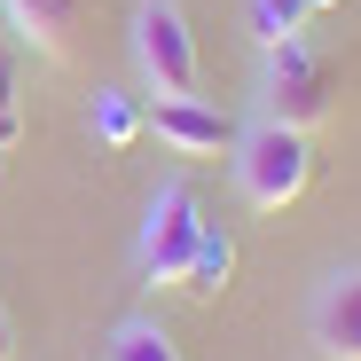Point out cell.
<instances>
[{"instance_id":"1","label":"cell","mask_w":361,"mask_h":361,"mask_svg":"<svg viewBox=\"0 0 361 361\" xmlns=\"http://www.w3.org/2000/svg\"><path fill=\"white\" fill-rule=\"evenodd\" d=\"M307 180H314V142L298 134V126H252V134H235V189H244L252 212H283L307 197Z\"/></svg>"},{"instance_id":"2","label":"cell","mask_w":361,"mask_h":361,"mask_svg":"<svg viewBox=\"0 0 361 361\" xmlns=\"http://www.w3.org/2000/svg\"><path fill=\"white\" fill-rule=\"evenodd\" d=\"M134 71L157 102H189L197 94V32L180 16V0H142L134 8Z\"/></svg>"},{"instance_id":"13","label":"cell","mask_w":361,"mask_h":361,"mask_svg":"<svg viewBox=\"0 0 361 361\" xmlns=\"http://www.w3.org/2000/svg\"><path fill=\"white\" fill-rule=\"evenodd\" d=\"M0 361H16V314L0 307Z\"/></svg>"},{"instance_id":"3","label":"cell","mask_w":361,"mask_h":361,"mask_svg":"<svg viewBox=\"0 0 361 361\" xmlns=\"http://www.w3.org/2000/svg\"><path fill=\"white\" fill-rule=\"evenodd\" d=\"M330 102H338V63L314 55L307 39H275L267 47V118L314 134L322 118H330Z\"/></svg>"},{"instance_id":"6","label":"cell","mask_w":361,"mask_h":361,"mask_svg":"<svg viewBox=\"0 0 361 361\" xmlns=\"http://www.w3.org/2000/svg\"><path fill=\"white\" fill-rule=\"evenodd\" d=\"M149 126H157V142H173L180 157H228V149H235L228 110H212L204 94H189V102H157Z\"/></svg>"},{"instance_id":"4","label":"cell","mask_w":361,"mask_h":361,"mask_svg":"<svg viewBox=\"0 0 361 361\" xmlns=\"http://www.w3.org/2000/svg\"><path fill=\"white\" fill-rule=\"evenodd\" d=\"M197 235H204V204H197V189L189 180H165V189L149 197V212H142V275L149 283H165V290H180V275H189V259H197Z\"/></svg>"},{"instance_id":"5","label":"cell","mask_w":361,"mask_h":361,"mask_svg":"<svg viewBox=\"0 0 361 361\" xmlns=\"http://www.w3.org/2000/svg\"><path fill=\"white\" fill-rule=\"evenodd\" d=\"M314 345L322 361H361V267H338L322 290H314Z\"/></svg>"},{"instance_id":"10","label":"cell","mask_w":361,"mask_h":361,"mask_svg":"<svg viewBox=\"0 0 361 361\" xmlns=\"http://www.w3.org/2000/svg\"><path fill=\"white\" fill-rule=\"evenodd\" d=\"M110 361H180V345H173L157 322H118V338H110Z\"/></svg>"},{"instance_id":"14","label":"cell","mask_w":361,"mask_h":361,"mask_svg":"<svg viewBox=\"0 0 361 361\" xmlns=\"http://www.w3.org/2000/svg\"><path fill=\"white\" fill-rule=\"evenodd\" d=\"M0 157H8V149H0Z\"/></svg>"},{"instance_id":"7","label":"cell","mask_w":361,"mask_h":361,"mask_svg":"<svg viewBox=\"0 0 361 361\" xmlns=\"http://www.w3.org/2000/svg\"><path fill=\"white\" fill-rule=\"evenodd\" d=\"M16 24V39L32 55H47V63H71V47H79V24H87V0H0Z\"/></svg>"},{"instance_id":"9","label":"cell","mask_w":361,"mask_h":361,"mask_svg":"<svg viewBox=\"0 0 361 361\" xmlns=\"http://www.w3.org/2000/svg\"><path fill=\"white\" fill-rule=\"evenodd\" d=\"M322 8H338V0H252V24H259V39L275 47V39H298Z\"/></svg>"},{"instance_id":"8","label":"cell","mask_w":361,"mask_h":361,"mask_svg":"<svg viewBox=\"0 0 361 361\" xmlns=\"http://www.w3.org/2000/svg\"><path fill=\"white\" fill-rule=\"evenodd\" d=\"M228 275H235V235L204 220V235H197V259H189V275H180V290H189V298H212Z\"/></svg>"},{"instance_id":"12","label":"cell","mask_w":361,"mask_h":361,"mask_svg":"<svg viewBox=\"0 0 361 361\" xmlns=\"http://www.w3.org/2000/svg\"><path fill=\"white\" fill-rule=\"evenodd\" d=\"M16 71H24V47L0 39V149H16Z\"/></svg>"},{"instance_id":"11","label":"cell","mask_w":361,"mask_h":361,"mask_svg":"<svg viewBox=\"0 0 361 361\" xmlns=\"http://www.w3.org/2000/svg\"><path fill=\"white\" fill-rule=\"evenodd\" d=\"M94 126H102V142H110V149H126V142L142 134V110H134L126 94H94Z\"/></svg>"}]
</instances>
